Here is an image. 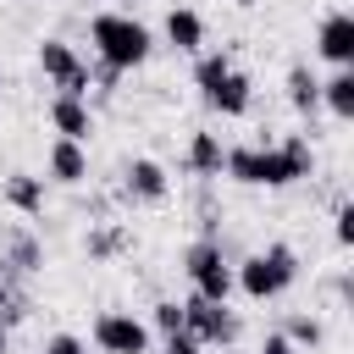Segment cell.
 Here are the masks:
<instances>
[{
  "label": "cell",
  "instance_id": "cell-1",
  "mask_svg": "<svg viewBox=\"0 0 354 354\" xmlns=\"http://www.w3.org/2000/svg\"><path fill=\"white\" fill-rule=\"evenodd\" d=\"M310 166H315V155H310V144L299 133H288L282 144H266V149L260 144H238V149L221 155V171L232 183H249V188H288V183L310 177Z\"/></svg>",
  "mask_w": 354,
  "mask_h": 354
},
{
  "label": "cell",
  "instance_id": "cell-2",
  "mask_svg": "<svg viewBox=\"0 0 354 354\" xmlns=\"http://www.w3.org/2000/svg\"><path fill=\"white\" fill-rule=\"evenodd\" d=\"M88 39H94L100 66H111V72H133V66H144V61H149V50H155L149 28H144V22H133L127 11H100V17L88 22Z\"/></svg>",
  "mask_w": 354,
  "mask_h": 354
},
{
  "label": "cell",
  "instance_id": "cell-3",
  "mask_svg": "<svg viewBox=\"0 0 354 354\" xmlns=\"http://www.w3.org/2000/svg\"><path fill=\"white\" fill-rule=\"evenodd\" d=\"M293 282H299V254H293L288 243H271L266 254H249V260L232 271V288H243V299H254V304L288 293Z\"/></svg>",
  "mask_w": 354,
  "mask_h": 354
},
{
  "label": "cell",
  "instance_id": "cell-4",
  "mask_svg": "<svg viewBox=\"0 0 354 354\" xmlns=\"http://www.w3.org/2000/svg\"><path fill=\"white\" fill-rule=\"evenodd\" d=\"M183 271H188V282H194V293H199V299L227 304V293H232V266H227V254H221V243H216V238L188 243Z\"/></svg>",
  "mask_w": 354,
  "mask_h": 354
},
{
  "label": "cell",
  "instance_id": "cell-5",
  "mask_svg": "<svg viewBox=\"0 0 354 354\" xmlns=\"http://www.w3.org/2000/svg\"><path fill=\"white\" fill-rule=\"evenodd\" d=\"M183 332H194L199 343H238V315L227 304H210L199 293L183 299Z\"/></svg>",
  "mask_w": 354,
  "mask_h": 354
},
{
  "label": "cell",
  "instance_id": "cell-6",
  "mask_svg": "<svg viewBox=\"0 0 354 354\" xmlns=\"http://www.w3.org/2000/svg\"><path fill=\"white\" fill-rule=\"evenodd\" d=\"M94 348L100 354H149V326L138 315L105 310V315H94Z\"/></svg>",
  "mask_w": 354,
  "mask_h": 354
},
{
  "label": "cell",
  "instance_id": "cell-7",
  "mask_svg": "<svg viewBox=\"0 0 354 354\" xmlns=\"http://www.w3.org/2000/svg\"><path fill=\"white\" fill-rule=\"evenodd\" d=\"M39 66H44V77H50L61 94H77V100H83L88 83H94L88 66L77 61V50H72L66 39H44V44H39Z\"/></svg>",
  "mask_w": 354,
  "mask_h": 354
},
{
  "label": "cell",
  "instance_id": "cell-8",
  "mask_svg": "<svg viewBox=\"0 0 354 354\" xmlns=\"http://www.w3.org/2000/svg\"><path fill=\"white\" fill-rule=\"evenodd\" d=\"M315 50L332 66H354V17L348 11H326L321 17V33H315Z\"/></svg>",
  "mask_w": 354,
  "mask_h": 354
},
{
  "label": "cell",
  "instance_id": "cell-9",
  "mask_svg": "<svg viewBox=\"0 0 354 354\" xmlns=\"http://www.w3.org/2000/svg\"><path fill=\"white\" fill-rule=\"evenodd\" d=\"M122 188H127V199H138V205H160L171 183H166V166H160V160L138 155V160H127V177H122Z\"/></svg>",
  "mask_w": 354,
  "mask_h": 354
},
{
  "label": "cell",
  "instance_id": "cell-10",
  "mask_svg": "<svg viewBox=\"0 0 354 354\" xmlns=\"http://www.w3.org/2000/svg\"><path fill=\"white\" fill-rule=\"evenodd\" d=\"M50 127H55L61 138L83 144V138L94 133V116H88V105H83L77 94H55V100H50Z\"/></svg>",
  "mask_w": 354,
  "mask_h": 354
},
{
  "label": "cell",
  "instance_id": "cell-11",
  "mask_svg": "<svg viewBox=\"0 0 354 354\" xmlns=\"http://www.w3.org/2000/svg\"><path fill=\"white\" fill-rule=\"evenodd\" d=\"M0 199H6L11 210H22V216H44V177H33V171H11V177L0 183Z\"/></svg>",
  "mask_w": 354,
  "mask_h": 354
},
{
  "label": "cell",
  "instance_id": "cell-12",
  "mask_svg": "<svg viewBox=\"0 0 354 354\" xmlns=\"http://www.w3.org/2000/svg\"><path fill=\"white\" fill-rule=\"evenodd\" d=\"M166 39H171L183 55H199V44H205V17L188 11V6H171V11H166Z\"/></svg>",
  "mask_w": 354,
  "mask_h": 354
},
{
  "label": "cell",
  "instance_id": "cell-13",
  "mask_svg": "<svg viewBox=\"0 0 354 354\" xmlns=\"http://www.w3.org/2000/svg\"><path fill=\"white\" fill-rule=\"evenodd\" d=\"M205 100H210V111H221V116H243L254 94H249V77H243V72L232 66V72H227V77H221L216 88H205Z\"/></svg>",
  "mask_w": 354,
  "mask_h": 354
},
{
  "label": "cell",
  "instance_id": "cell-14",
  "mask_svg": "<svg viewBox=\"0 0 354 354\" xmlns=\"http://www.w3.org/2000/svg\"><path fill=\"white\" fill-rule=\"evenodd\" d=\"M44 166H50V177H55V183H66V188L88 177V155H83V144H72V138H55Z\"/></svg>",
  "mask_w": 354,
  "mask_h": 354
},
{
  "label": "cell",
  "instance_id": "cell-15",
  "mask_svg": "<svg viewBox=\"0 0 354 354\" xmlns=\"http://www.w3.org/2000/svg\"><path fill=\"white\" fill-rule=\"evenodd\" d=\"M321 105L332 111V116H354V66H337L326 83H321Z\"/></svg>",
  "mask_w": 354,
  "mask_h": 354
},
{
  "label": "cell",
  "instance_id": "cell-16",
  "mask_svg": "<svg viewBox=\"0 0 354 354\" xmlns=\"http://www.w3.org/2000/svg\"><path fill=\"white\" fill-rule=\"evenodd\" d=\"M221 138L216 133H194L188 138V171H199V177H221Z\"/></svg>",
  "mask_w": 354,
  "mask_h": 354
},
{
  "label": "cell",
  "instance_id": "cell-17",
  "mask_svg": "<svg viewBox=\"0 0 354 354\" xmlns=\"http://www.w3.org/2000/svg\"><path fill=\"white\" fill-rule=\"evenodd\" d=\"M288 100H293V111H315L321 105V77L310 66H293L288 72Z\"/></svg>",
  "mask_w": 354,
  "mask_h": 354
},
{
  "label": "cell",
  "instance_id": "cell-18",
  "mask_svg": "<svg viewBox=\"0 0 354 354\" xmlns=\"http://www.w3.org/2000/svg\"><path fill=\"white\" fill-rule=\"evenodd\" d=\"M227 72H232V55H227V50H205V55H194V83H199V88H216Z\"/></svg>",
  "mask_w": 354,
  "mask_h": 354
},
{
  "label": "cell",
  "instance_id": "cell-19",
  "mask_svg": "<svg viewBox=\"0 0 354 354\" xmlns=\"http://www.w3.org/2000/svg\"><path fill=\"white\" fill-rule=\"evenodd\" d=\"M6 271H11V277H28V271H39V243H33L28 232H11V254H6Z\"/></svg>",
  "mask_w": 354,
  "mask_h": 354
},
{
  "label": "cell",
  "instance_id": "cell-20",
  "mask_svg": "<svg viewBox=\"0 0 354 354\" xmlns=\"http://www.w3.org/2000/svg\"><path fill=\"white\" fill-rule=\"evenodd\" d=\"M282 337L293 343V348H315L326 332H321V321L315 315H288V326H282Z\"/></svg>",
  "mask_w": 354,
  "mask_h": 354
},
{
  "label": "cell",
  "instance_id": "cell-21",
  "mask_svg": "<svg viewBox=\"0 0 354 354\" xmlns=\"http://www.w3.org/2000/svg\"><path fill=\"white\" fill-rule=\"evenodd\" d=\"M149 321H155V332H183V304L177 299H160L149 310Z\"/></svg>",
  "mask_w": 354,
  "mask_h": 354
},
{
  "label": "cell",
  "instance_id": "cell-22",
  "mask_svg": "<svg viewBox=\"0 0 354 354\" xmlns=\"http://www.w3.org/2000/svg\"><path fill=\"white\" fill-rule=\"evenodd\" d=\"M116 249H122V232H116V227H105V232L88 238V254H94V260H105V254H116Z\"/></svg>",
  "mask_w": 354,
  "mask_h": 354
},
{
  "label": "cell",
  "instance_id": "cell-23",
  "mask_svg": "<svg viewBox=\"0 0 354 354\" xmlns=\"http://www.w3.org/2000/svg\"><path fill=\"white\" fill-rule=\"evenodd\" d=\"M199 348H205V343H199L194 332H166V348H160V354H199Z\"/></svg>",
  "mask_w": 354,
  "mask_h": 354
},
{
  "label": "cell",
  "instance_id": "cell-24",
  "mask_svg": "<svg viewBox=\"0 0 354 354\" xmlns=\"http://www.w3.org/2000/svg\"><path fill=\"white\" fill-rule=\"evenodd\" d=\"M44 354H83V343H77L72 332H55V337L44 343Z\"/></svg>",
  "mask_w": 354,
  "mask_h": 354
},
{
  "label": "cell",
  "instance_id": "cell-25",
  "mask_svg": "<svg viewBox=\"0 0 354 354\" xmlns=\"http://www.w3.org/2000/svg\"><path fill=\"white\" fill-rule=\"evenodd\" d=\"M337 243H343V249L354 243V210H348V205H337Z\"/></svg>",
  "mask_w": 354,
  "mask_h": 354
},
{
  "label": "cell",
  "instance_id": "cell-26",
  "mask_svg": "<svg viewBox=\"0 0 354 354\" xmlns=\"http://www.w3.org/2000/svg\"><path fill=\"white\" fill-rule=\"evenodd\" d=\"M260 354H293V343H288V337H282V332H271V337H266V343H260Z\"/></svg>",
  "mask_w": 354,
  "mask_h": 354
},
{
  "label": "cell",
  "instance_id": "cell-27",
  "mask_svg": "<svg viewBox=\"0 0 354 354\" xmlns=\"http://www.w3.org/2000/svg\"><path fill=\"white\" fill-rule=\"evenodd\" d=\"M6 299H11V293H6V282H0V354H6Z\"/></svg>",
  "mask_w": 354,
  "mask_h": 354
},
{
  "label": "cell",
  "instance_id": "cell-28",
  "mask_svg": "<svg viewBox=\"0 0 354 354\" xmlns=\"http://www.w3.org/2000/svg\"><path fill=\"white\" fill-rule=\"evenodd\" d=\"M122 6H133V0H122Z\"/></svg>",
  "mask_w": 354,
  "mask_h": 354
},
{
  "label": "cell",
  "instance_id": "cell-29",
  "mask_svg": "<svg viewBox=\"0 0 354 354\" xmlns=\"http://www.w3.org/2000/svg\"><path fill=\"white\" fill-rule=\"evenodd\" d=\"M238 6H249V0H238Z\"/></svg>",
  "mask_w": 354,
  "mask_h": 354
},
{
  "label": "cell",
  "instance_id": "cell-30",
  "mask_svg": "<svg viewBox=\"0 0 354 354\" xmlns=\"http://www.w3.org/2000/svg\"><path fill=\"white\" fill-rule=\"evenodd\" d=\"M0 88H6V83H0Z\"/></svg>",
  "mask_w": 354,
  "mask_h": 354
},
{
  "label": "cell",
  "instance_id": "cell-31",
  "mask_svg": "<svg viewBox=\"0 0 354 354\" xmlns=\"http://www.w3.org/2000/svg\"><path fill=\"white\" fill-rule=\"evenodd\" d=\"M83 354H88V348H83Z\"/></svg>",
  "mask_w": 354,
  "mask_h": 354
}]
</instances>
